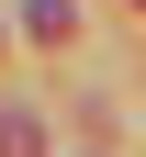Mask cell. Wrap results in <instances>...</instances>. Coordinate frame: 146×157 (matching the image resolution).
Masks as SVG:
<instances>
[{"mask_svg": "<svg viewBox=\"0 0 146 157\" xmlns=\"http://www.w3.org/2000/svg\"><path fill=\"white\" fill-rule=\"evenodd\" d=\"M23 34H34V45H68V34H79V0H23Z\"/></svg>", "mask_w": 146, "mask_h": 157, "instance_id": "obj_1", "label": "cell"}, {"mask_svg": "<svg viewBox=\"0 0 146 157\" xmlns=\"http://www.w3.org/2000/svg\"><path fill=\"white\" fill-rule=\"evenodd\" d=\"M0 157H45V135H34V112H0Z\"/></svg>", "mask_w": 146, "mask_h": 157, "instance_id": "obj_2", "label": "cell"}]
</instances>
